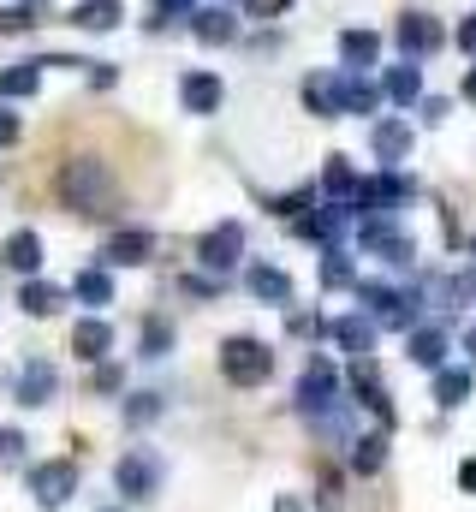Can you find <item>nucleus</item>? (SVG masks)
<instances>
[{"instance_id": "1", "label": "nucleus", "mask_w": 476, "mask_h": 512, "mask_svg": "<svg viewBox=\"0 0 476 512\" xmlns=\"http://www.w3.org/2000/svg\"><path fill=\"white\" fill-rule=\"evenodd\" d=\"M108 191H114V179H108V161H96V155H78V161H66V167H60V203H66V209H78V215H96V209H108Z\"/></svg>"}, {"instance_id": "2", "label": "nucleus", "mask_w": 476, "mask_h": 512, "mask_svg": "<svg viewBox=\"0 0 476 512\" xmlns=\"http://www.w3.org/2000/svg\"><path fill=\"white\" fill-rule=\"evenodd\" d=\"M221 376L233 387H262L274 376V352H268V340H250V334H233L227 346H221Z\"/></svg>"}, {"instance_id": "3", "label": "nucleus", "mask_w": 476, "mask_h": 512, "mask_svg": "<svg viewBox=\"0 0 476 512\" xmlns=\"http://www.w3.org/2000/svg\"><path fill=\"white\" fill-rule=\"evenodd\" d=\"M357 298H363V310H369V322L375 328H417V292H393V286H381V280H369V286H357Z\"/></svg>"}, {"instance_id": "4", "label": "nucleus", "mask_w": 476, "mask_h": 512, "mask_svg": "<svg viewBox=\"0 0 476 512\" xmlns=\"http://www.w3.org/2000/svg\"><path fill=\"white\" fill-rule=\"evenodd\" d=\"M292 399H298V411H304V417L316 423L322 411H334V405H340V370H334L328 358H316V364H310V370L298 376Z\"/></svg>"}, {"instance_id": "5", "label": "nucleus", "mask_w": 476, "mask_h": 512, "mask_svg": "<svg viewBox=\"0 0 476 512\" xmlns=\"http://www.w3.org/2000/svg\"><path fill=\"white\" fill-rule=\"evenodd\" d=\"M114 483H119L125 501H155V489H161V459H155L149 447H131L114 465Z\"/></svg>"}, {"instance_id": "6", "label": "nucleus", "mask_w": 476, "mask_h": 512, "mask_svg": "<svg viewBox=\"0 0 476 512\" xmlns=\"http://www.w3.org/2000/svg\"><path fill=\"white\" fill-rule=\"evenodd\" d=\"M30 495H36V507H42V512L66 507V501L78 495V471H72L66 459H48V465H36V471H30Z\"/></svg>"}, {"instance_id": "7", "label": "nucleus", "mask_w": 476, "mask_h": 512, "mask_svg": "<svg viewBox=\"0 0 476 512\" xmlns=\"http://www.w3.org/2000/svg\"><path fill=\"white\" fill-rule=\"evenodd\" d=\"M393 42L405 48V60H423V54H435V48L447 42V30H441V18H429V12H405V18L393 24Z\"/></svg>"}, {"instance_id": "8", "label": "nucleus", "mask_w": 476, "mask_h": 512, "mask_svg": "<svg viewBox=\"0 0 476 512\" xmlns=\"http://www.w3.org/2000/svg\"><path fill=\"white\" fill-rule=\"evenodd\" d=\"M357 239H363V251H375L381 262H387V268H405V262L417 256V245H411V239H405L399 227H387L381 215H369V221L357 227Z\"/></svg>"}, {"instance_id": "9", "label": "nucleus", "mask_w": 476, "mask_h": 512, "mask_svg": "<svg viewBox=\"0 0 476 512\" xmlns=\"http://www.w3.org/2000/svg\"><path fill=\"white\" fill-rule=\"evenodd\" d=\"M6 387H12V399H24V405H48L54 387H60V376H54L48 358H24V364L6 376Z\"/></svg>"}, {"instance_id": "10", "label": "nucleus", "mask_w": 476, "mask_h": 512, "mask_svg": "<svg viewBox=\"0 0 476 512\" xmlns=\"http://www.w3.org/2000/svg\"><path fill=\"white\" fill-rule=\"evenodd\" d=\"M405 197H411V179L393 173V167L375 173V179H357V209H363V215H387V209L405 203Z\"/></svg>"}, {"instance_id": "11", "label": "nucleus", "mask_w": 476, "mask_h": 512, "mask_svg": "<svg viewBox=\"0 0 476 512\" xmlns=\"http://www.w3.org/2000/svg\"><path fill=\"white\" fill-rule=\"evenodd\" d=\"M238 256H244V227H238V221L209 227L203 245H197V262H203V268H233Z\"/></svg>"}, {"instance_id": "12", "label": "nucleus", "mask_w": 476, "mask_h": 512, "mask_svg": "<svg viewBox=\"0 0 476 512\" xmlns=\"http://www.w3.org/2000/svg\"><path fill=\"white\" fill-rule=\"evenodd\" d=\"M155 256V233L149 227H125V233H114L108 245H102V262L108 268H137V262H149Z\"/></svg>"}, {"instance_id": "13", "label": "nucleus", "mask_w": 476, "mask_h": 512, "mask_svg": "<svg viewBox=\"0 0 476 512\" xmlns=\"http://www.w3.org/2000/svg\"><path fill=\"white\" fill-rule=\"evenodd\" d=\"M244 292H250L256 304H292V280H286L280 268H268V262H250V268H244Z\"/></svg>"}, {"instance_id": "14", "label": "nucleus", "mask_w": 476, "mask_h": 512, "mask_svg": "<svg viewBox=\"0 0 476 512\" xmlns=\"http://www.w3.org/2000/svg\"><path fill=\"white\" fill-rule=\"evenodd\" d=\"M0 262H6L12 274H24V280H36V268H42V239H36L30 227H18V233H6V245H0Z\"/></svg>"}, {"instance_id": "15", "label": "nucleus", "mask_w": 476, "mask_h": 512, "mask_svg": "<svg viewBox=\"0 0 476 512\" xmlns=\"http://www.w3.org/2000/svg\"><path fill=\"white\" fill-rule=\"evenodd\" d=\"M191 36L209 42V48H227V42L238 36V18L227 12V6H197V12H191Z\"/></svg>"}, {"instance_id": "16", "label": "nucleus", "mask_w": 476, "mask_h": 512, "mask_svg": "<svg viewBox=\"0 0 476 512\" xmlns=\"http://www.w3.org/2000/svg\"><path fill=\"white\" fill-rule=\"evenodd\" d=\"M346 382H352V393L375 411V417H381V423H393V399H387V387H381V376H375V364H369V358H357Z\"/></svg>"}, {"instance_id": "17", "label": "nucleus", "mask_w": 476, "mask_h": 512, "mask_svg": "<svg viewBox=\"0 0 476 512\" xmlns=\"http://www.w3.org/2000/svg\"><path fill=\"white\" fill-rule=\"evenodd\" d=\"M179 102H185V114H215L221 108V78L215 72H185L179 78Z\"/></svg>"}, {"instance_id": "18", "label": "nucleus", "mask_w": 476, "mask_h": 512, "mask_svg": "<svg viewBox=\"0 0 476 512\" xmlns=\"http://www.w3.org/2000/svg\"><path fill=\"white\" fill-rule=\"evenodd\" d=\"M72 352H78L84 364H102V358L114 352V328H108L102 316H84V322L72 328Z\"/></svg>"}, {"instance_id": "19", "label": "nucleus", "mask_w": 476, "mask_h": 512, "mask_svg": "<svg viewBox=\"0 0 476 512\" xmlns=\"http://www.w3.org/2000/svg\"><path fill=\"white\" fill-rule=\"evenodd\" d=\"M304 102L316 120H340V72H310L304 78Z\"/></svg>"}, {"instance_id": "20", "label": "nucleus", "mask_w": 476, "mask_h": 512, "mask_svg": "<svg viewBox=\"0 0 476 512\" xmlns=\"http://www.w3.org/2000/svg\"><path fill=\"white\" fill-rule=\"evenodd\" d=\"M340 72H369L381 60V36L375 30H340Z\"/></svg>"}, {"instance_id": "21", "label": "nucleus", "mask_w": 476, "mask_h": 512, "mask_svg": "<svg viewBox=\"0 0 476 512\" xmlns=\"http://www.w3.org/2000/svg\"><path fill=\"white\" fill-rule=\"evenodd\" d=\"M381 96L393 102V108H411L417 96H423V72L405 60V66H393V72H381Z\"/></svg>"}, {"instance_id": "22", "label": "nucleus", "mask_w": 476, "mask_h": 512, "mask_svg": "<svg viewBox=\"0 0 476 512\" xmlns=\"http://www.w3.org/2000/svg\"><path fill=\"white\" fill-rule=\"evenodd\" d=\"M369 143H375V155L393 167V161H405V155H411V126H405V120H375Z\"/></svg>"}, {"instance_id": "23", "label": "nucleus", "mask_w": 476, "mask_h": 512, "mask_svg": "<svg viewBox=\"0 0 476 512\" xmlns=\"http://www.w3.org/2000/svg\"><path fill=\"white\" fill-rule=\"evenodd\" d=\"M381 84H369L363 72H340V114H375Z\"/></svg>"}, {"instance_id": "24", "label": "nucleus", "mask_w": 476, "mask_h": 512, "mask_svg": "<svg viewBox=\"0 0 476 512\" xmlns=\"http://www.w3.org/2000/svg\"><path fill=\"white\" fill-rule=\"evenodd\" d=\"M334 346L352 352V358H369V352H375V322H369V316H340V322H334Z\"/></svg>"}, {"instance_id": "25", "label": "nucleus", "mask_w": 476, "mask_h": 512, "mask_svg": "<svg viewBox=\"0 0 476 512\" xmlns=\"http://www.w3.org/2000/svg\"><path fill=\"white\" fill-rule=\"evenodd\" d=\"M411 364L441 370L447 364V328H411Z\"/></svg>"}, {"instance_id": "26", "label": "nucleus", "mask_w": 476, "mask_h": 512, "mask_svg": "<svg viewBox=\"0 0 476 512\" xmlns=\"http://www.w3.org/2000/svg\"><path fill=\"white\" fill-rule=\"evenodd\" d=\"M36 90H42V60L0 72V96H6V102H24V96H36Z\"/></svg>"}, {"instance_id": "27", "label": "nucleus", "mask_w": 476, "mask_h": 512, "mask_svg": "<svg viewBox=\"0 0 476 512\" xmlns=\"http://www.w3.org/2000/svg\"><path fill=\"white\" fill-rule=\"evenodd\" d=\"M18 304H24V316H54V310L66 304V292H60V286H48V280H24Z\"/></svg>"}, {"instance_id": "28", "label": "nucleus", "mask_w": 476, "mask_h": 512, "mask_svg": "<svg viewBox=\"0 0 476 512\" xmlns=\"http://www.w3.org/2000/svg\"><path fill=\"white\" fill-rule=\"evenodd\" d=\"M322 191L334 197V203H346V197H357V173L346 155H328V167H322Z\"/></svg>"}, {"instance_id": "29", "label": "nucleus", "mask_w": 476, "mask_h": 512, "mask_svg": "<svg viewBox=\"0 0 476 512\" xmlns=\"http://www.w3.org/2000/svg\"><path fill=\"white\" fill-rule=\"evenodd\" d=\"M72 24H78V30H114L119 0H78V6H72Z\"/></svg>"}, {"instance_id": "30", "label": "nucleus", "mask_w": 476, "mask_h": 512, "mask_svg": "<svg viewBox=\"0 0 476 512\" xmlns=\"http://www.w3.org/2000/svg\"><path fill=\"white\" fill-rule=\"evenodd\" d=\"M72 292H78L84 304H114V274H108V268H84V274L72 280Z\"/></svg>"}, {"instance_id": "31", "label": "nucleus", "mask_w": 476, "mask_h": 512, "mask_svg": "<svg viewBox=\"0 0 476 512\" xmlns=\"http://www.w3.org/2000/svg\"><path fill=\"white\" fill-rule=\"evenodd\" d=\"M435 399H441V405H465V399H471V370L441 364V370H435Z\"/></svg>"}, {"instance_id": "32", "label": "nucleus", "mask_w": 476, "mask_h": 512, "mask_svg": "<svg viewBox=\"0 0 476 512\" xmlns=\"http://www.w3.org/2000/svg\"><path fill=\"white\" fill-rule=\"evenodd\" d=\"M381 465H387V435H363V441H357V453H352V471H357V477H375Z\"/></svg>"}, {"instance_id": "33", "label": "nucleus", "mask_w": 476, "mask_h": 512, "mask_svg": "<svg viewBox=\"0 0 476 512\" xmlns=\"http://www.w3.org/2000/svg\"><path fill=\"white\" fill-rule=\"evenodd\" d=\"M357 274H352V256L340 251V245H328V256H322V286L328 292H340V286H352Z\"/></svg>"}, {"instance_id": "34", "label": "nucleus", "mask_w": 476, "mask_h": 512, "mask_svg": "<svg viewBox=\"0 0 476 512\" xmlns=\"http://www.w3.org/2000/svg\"><path fill=\"white\" fill-rule=\"evenodd\" d=\"M173 346V322H143V358H167Z\"/></svg>"}, {"instance_id": "35", "label": "nucleus", "mask_w": 476, "mask_h": 512, "mask_svg": "<svg viewBox=\"0 0 476 512\" xmlns=\"http://www.w3.org/2000/svg\"><path fill=\"white\" fill-rule=\"evenodd\" d=\"M149 417H161V399H155V393H131V405H125V423H131V429H143Z\"/></svg>"}, {"instance_id": "36", "label": "nucleus", "mask_w": 476, "mask_h": 512, "mask_svg": "<svg viewBox=\"0 0 476 512\" xmlns=\"http://www.w3.org/2000/svg\"><path fill=\"white\" fill-rule=\"evenodd\" d=\"M310 197H316V191H286V197H274V215L304 221V215H310Z\"/></svg>"}, {"instance_id": "37", "label": "nucleus", "mask_w": 476, "mask_h": 512, "mask_svg": "<svg viewBox=\"0 0 476 512\" xmlns=\"http://www.w3.org/2000/svg\"><path fill=\"white\" fill-rule=\"evenodd\" d=\"M173 12H191V0H149V30H155V24H167Z\"/></svg>"}, {"instance_id": "38", "label": "nucleus", "mask_w": 476, "mask_h": 512, "mask_svg": "<svg viewBox=\"0 0 476 512\" xmlns=\"http://www.w3.org/2000/svg\"><path fill=\"white\" fill-rule=\"evenodd\" d=\"M244 12L250 18H274V12H286V0H244Z\"/></svg>"}, {"instance_id": "39", "label": "nucleus", "mask_w": 476, "mask_h": 512, "mask_svg": "<svg viewBox=\"0 0 476 512\" xmlns=\"http://www.w3.org/2000/svg\"><path fill=\"white\" fill-rule=\"evenodd\" d=\"M423 120L441 126V120H447V96H429V102H423Z\"/></svg>"}, {"instance_id": "40", "label": "nucleus", "mask_w": 476, "mask_h": 512, "mask_svg": "<svg viewBox=\"0 0 476 512\" xmlns=\"http://www.w3.org/2000/svg\"><path fill=\"white\" fill-rule=\"evenodd\" d=\"M119 382H125V376H119V364H102V370H96V387H102V393H114Z\"/></svg>"}, {"instance_id": "41", "label": "nucleus", "mask_w": 476, "mask_h": 512, "mask_svg": "<svg viewBox=\"0 0 476 512\" xmlns=\"http://www.w3.org/2000/svg\"><path fill=\"white\" fill-rule=\"evenodd\" d=\"M459 489H465V495H476V459H465V465H459Z\"/></svg>"}, {"instance_id": "42", "label": "nucleus", "mask_w": 476, "mask_h": 512, "mask_svg": "<svg viewBox=\"0 0 476 512\" xmlns=\"http://www.w3.org/2000/svg\"><path fill=\"white\" fill-rule=\"evenodd\" d=\"M459 48H465V54H476V18H465V24H459Z\"/></svg>"}, {"instance_id": "43", "label": "nucleus", "mask_w": 476, "mask_h": 512, "mask_svg": "<svg viewBox=\"0 0 476 512\" xmlns=\"http://www.w3.org/2000/svg\"><path fill=\"white\" fill-rule=\"evenodd\" d=\"M12 137H18V114H0V149H6Z\"/></svg>"}, {"instance_id": "44", "label": "nucleus", "mask_w": 476, "mask_h": 512, "mask_svg": "<svg viewBox=\"0 0 476 512\" xmlns=\"http://www.w3.org/2000/svg\"><path fill=\"white\" fill-rule=\"evenodd\" d=\"M274 512H304V501H292V495H280V501H274Z\"/></svg>"}, {"instance_id": "45", "label": "nucleus", "mask_w": 476, "mask_h": 512, "mask_svg": "<svg viewBox=\"0 0 476 512\" xmlns=\"http://www.w3.org/2000/svg\"><path fill=\"white\" fill-rule=\"evenodd\" d=\"M465 102H476V66H471V78H465Z\"/></svg>"}, {"instance_id": "46", "label": "nucleus", "mask_w": 476, "mask_h": 512, "mask_svg": "<svg viewBox=\"0 0 476 512\" xmlns=\"http://www.w3.org/2000/svg\"><path fill=\"white\" fill-rule=\"evenodd\" d=\"M465 346H471V358H476V328H471V334H465Z\"/></svg>"}, {"instance_id": "47", "label": "nucleus", "mask_w": 476, "mask_h": 512, "mask_svg": "<svg viewBox=\"0 0 476 512\" xmlns=\"http://www.w3.org/2000/svg\"><path fill=\"white\" fill-rule=\"evenodd\" d=\"M0 447H6V435H0Z\"/></svg>"}]
</instances>
